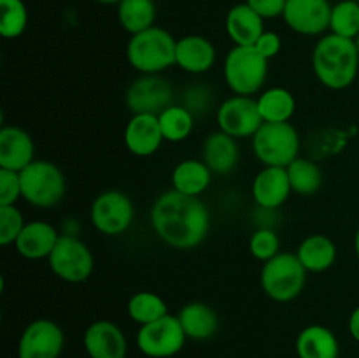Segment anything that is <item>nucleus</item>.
I'll list each match as a JSON object with an SVG mask.
<instances>
[{
    "instance_id": "nucleus-16",
    "label": "nucleus",
    "mask_w": 359,
    "mask_h": 358,
    "mask_svg": "<svg viewBox=\"0 0 359 358\" xmlns=\"http://www.w3.org/2000/svg\"><path fill=\"white\" fill-rule=\"evenodd\" d=\"M165 142L160 119L154 114H132L125 126V146L139 158L153 157Z\"/></svg>"
},
{
    "instance_id": "nucleus-11",
    "label": "nucleus",
    "mask_w": 359,
    "mask_h": 358,
    "mask_svg": "<svg viewBox=\"0 0 359 358\" xmlns=\"http://www.w3.org/2000/svg\"><path fill=\"white\" fill-rule=\"evenodd\" d=\"M186 333L177 316L167 314L142 325L137 332V347L149 358L175 357L186 344Z\"/></svg>"
},
{
    "instance_id": "nucleus-13",
    "label": "nucleus",
    "mask_w": 359,
    "mask_h": 358,
    "mask_svg": "<svg viewBox=\"0 0 359 358\" xmlns=\"http://www.w3.org/2000/svg\"><path fill=\"white\" fill-rule=\"evenodd\" d=\"M65 346L62 326L49 318H37L23 329L18 358H60Z\"/></svg>"
},
{
    "instance_id": "nucleus-5",
    "label": "nucleus",
    "mask_w": 359,
    "mask_h": 358,
    "mask_svg": "<svg viewBox=\"0 0 359 358\" xmlns=\"http://www.w3.org/2000/svg\"><path fill=\"white\" fill-rule=\"evenodd\" d=\"M223 76L233 95L255 97L265 86L269 60L255 46H233L224 58Z\"/></svg>"
},
{
    "instance_id": "nucleus-37",
    "label": "nucleus",
    "mask_w": 359,
    "mask_h": 358,
    "mask_svg": "<svg viewBox=\"0 0 359 358\" xmlns=\"http://www.w3.org/2000/svg\"><path fill=\"white\" fill-rule=\"evenodd\" d=\"M21 199L20 172L0 168V206H16Z\"/></svg>"
},
{
    "instance_id": "nucleus-26",
    "label": "nucleus",
    "mask_w": 359,
    "mask_h": 358,
    "mask_svg": "<svg viewBox=\"0 0 359 358\" xmlns=\"http://www.w3.org/2000/svg\"><path fill=\"white\" fill-rule=\"evenodd\" d=\"M172 190L189 197H200L212 183V171L203 160L188 158L179 161L172 171Z\"/></svg>"
},
{
    "instance_id": "nucleus-39",
    "label": "nucleus",
    "mask_w": 359,
    "mask_h": 358,
    "mask_svg": "<svg viewBox=\"0 0 359 358\" xmlns=\"http://www.w3.org/2000/svg\"><path fill=\"white\" fill-rule=\"evenodd\" d=\"M287 0H245L248 6H251L263 20H276L283 18L284 7Z\"/></svg>"
},
{
    "instance_id": "nucleus-3",
    "label": "nucleus",
    "mask_w": 359,
    "mask_h": 358,
    "mask_svg": "<svg viewBox=\"0 0 359 358\" xmlns=\"http://www.w3.org/2000/svg\"><path fill=\"white\" fill-rule=\"evenodd\" d=\"M177 39L161 27H151L130 35L126 60L139 74H161L175 65Z\"/></svg>"
},
{
    "instance_id": "nucleus-34",
    "label": "nucleus",
    "mask_w": 359,
    "mask_h": 358,
    "mask_svg": "<svg viewBox=\"0 0 359 358\" xmlns=\"http://www.w3.org/2000/svg\"><path fill=\"white\" fill-rule=\"evenodd\" d=\"M181 104L191 112L195 118L207 116L216 107V95L210 86L203 83H193L184 88L181 95Z\"/></svg>"
},
{
    "instance_id": "nucleus-4",
    "label": "nucleus",
    "mask_w": 359,
    "mask_h": 358,
    "mask_svg": "<svg viewBox=\"0 0 359 358\" xmlns=\"http://www.w3.org/2000/svg\"><path fill=\"white\" fill-rule=\"evenodd\" d=\"M307 269L302 265L297 253L280 251L272 260L263 263L259 284L270 300L286 304L300 297L307 284Z\"/></svg>"
},
{
    "instance_id": "nucleus-21",
    "label": "nucleus",
    "mask_w": 359,
    "mask_h": 358,
    "mask_svg": "<svg viewBox=\"0 0 359 358\" xmlns=\"http://www.w3.org/2000/svg\"><path fill=\"white\" fill-rule=\"evenodd\" d=\"M60 234L62 232L48 221H28L18 241L14 242V248L25 260H48L58 242Z\"/></svg>"
},
{
    "instance_id": "nucleus-10",
    "label": "nucleus",
    "mask_w": 359,
    "mask_h": 358,
    "mask_svg": "<svg viewBox=\"0 0 359 358\" xmlns=\"http://www.w3.org/2000/svg\"><path fill=\"white\" fill-rule=\"evenodd\" d=\"M126 105L132 114H161L174 102V88L161 74H140L126 88Z\"/></svg>"
},
{
    "instance_id": "nucleus-7",
    "label": "nucleus",
    "mask_w": 359,
    "mask_h": 358,
    "mask_svg": "<svg viewBox=\"0 0 359 358\" xmlns=\"http://www.w3.org/2000/svg\"><path fill=\"white\" fill-rule=\"evenodd\" d=\"M300 133L291 121L263 123L252 135V151L263 167H287L300 157Z\"/></svg>"
},
{
    "instance_id": "nucleus-22",
    "label": "nucleus",
    "mask_w": 359,
    "mask_h": 358,
    "mask_svg": "<svg viewBox=\"0 0 359 358\" xmlns=\"http://www.w3.org/2000/svg\"><path fill=\"white\" fill-rule=\"evenodd\" d=\"M224 30L233 46H255L265 32V20L245 2L235 4L224 18Z\"/></svg>"
},
{
    "instance_id": "nucleus-15",
    "label": "nucleus",
    "mask_w": 359,
    "mask_h": 358,
    "mask_svg": "<svg viewBox=\"0 0 359 358\" xmlns=\"http://www.w3.org/2000/svg\"><path fill=\"white\" fill-rule=\"evenodd\" d=\"M84 350L90 358H126L128 340L116 323L97 319L83 336Z\"/></svg>"
},
{
    "instance_id": "nucleus-17",
    "label": "nucleus",
    "mask_w": 359,
    "mask_h": 358,
    "mask_svg": "<svg viewBox=\"0 0 359 358\" xmlns=\"http://www.w3.org/2000/svg\"><path fill=\"white\" fill-rule=\"evenodd\" d=\"M291 193L293 190L286 167H263L252 179L251 195L258 207L279 209L290 199Z\"/></svg>"
},
{
    "instance_id": "nucleus-43",
    "label": "nucleus",
    "mask_w": 359,
    "mask_h": 358,
    "mask_svg": "<svg viewBox=\"0 0 359 358\" xmlns=\"http://www.w3.org/2000/svg\"><path fill=\"white\" fill-rule=\"evenodd\" d=\"M354 42H356V46H358V51H359V35L356 39H354Z\"/></svg>"
},
{
    "instance_id": "nucleus-40",
    "label": "nucleus",
    "mask_w": 359,
    "mask_h": 358,
    "mask_svg": "<svg viewBox=\"0 0 359 358\" xmlns=\"http://www.w3.org/2000/svg\"><path fill=\"white\" fill-rule=\"evenodd\" d=\"M349 333L356 343H359V305L351 312L349 316Z\"/></svg>"
},
{
    "instance_id": "nucleus-23",
    "label": "nucleus",
    "mask_w": 359,
    "mask_h": 358,
    "mask_svg": "<svg viewBox=\"0 0 359 358\" xmlns=\"http://www.w3.org/2000/svg\"><path fill=\"white\" fill-rule=\"evenodd\" d=\"M297 256L309 274H321L332 269L339 256V249L332 237L325 234L307 235L297 248Z\"/></svg>"
},
{
    "instance_id": "nucleus-6",
    "label": "nucleus",
    "mask_w": 359,
    "mask_h": 358,
    "mask_svg": "<svg viewBox=\"0 0 359 358\" xmlns=\"http://www.w3.org/2000/svg\"><path fill=\"white\" fill-rule=\"evenodd\" d=\"M21 199L37 209L58 206L67 193V179L62 168L49 160L35 158L20 172Z\"/></svg>"
},
{
    "instance_id": "nucleus-9",
    "label": "nucleus",
    "mask_w": 359,
    "mask_h": 358,
    "mask_svg": "<svg viewBox=\"0 0 359 358\" xmlns=\"http://www.w3.org/2000/svg\"><path fill=\"white\" fill-rule=\"evenodd\" d=\"M135 207L132 199L121 190H105L95 197L90 207V221L104 235H121L132 227Z\"/></svg>"
},
{
    "instance_id": "nucleus-19",
    "label": "nucleus",
    "mask_w": 359,
    "mask_h": 358,
    "mask_svg": "<svg viewBox=\"0 0 359 358\" xmlns=\"http://www.w3.org/2000/svg\"><path fill=\"white\" fill-rule=\"evenodd\" d=\"M217 60L216 46L203 35L189 34L177 39L175 48V65L184 72L200 76L209 72Z\"/></svg>"
},
{
    "instance_id": "nucleus-20",
    "label": "nucleus",
    "mask_w": 359,
    "mask_h": 358,
    "mask_svg": "<svg viewBox=\"0 0 359 358\" xmlns=\"http://www.w3.org/2000/svg\"><path fill=\"white\" fill-rule=\"evenodd\" d=\"M202 160L212 171V174H231L241 164L238 140L221 130L209 133L202 144Z\"/></svg>"
},
{
    "instance_id": "nucleus-12",
    "label": "nucleus",
    "mask_w": 359,
    "mask_h": 358,
    "mask_svg": "<svg viewBox=\"0 0 359 358\" xmlns=\"http://www.w3.org/2000/svg\"><path fill=\"white\" fill-rule=\"evenodd\" d=\"M217 130L235 137V139H252L263 125L262 112L255 97L233 95L216 107Z\"/></svg>"
},
{
    "instance_id": "nucleus-28",
    "label": "nucleus",
    "mask_w": 359,
    "mask_h": 358,
    "mask_svg": "<svg viewBox=\"0 0 359 358\" xmlns=\"http://www.w3.org/2000/svg\"><path fill=\"white\" fill-rule=\"evenodd\" d=\"M116 7H118V21L126 34H140L156 25L154 0H121Z\"/></svg>"
},
{
    "instance_id": "nucleus-41",
    "label": "nucleus",
    "mask_w": 359,
    "mask_h": 358,
    "mask_svg": "<svg viewBox=\"0 0 359 358\" xmlns=\"http://www.w3.org/2000/svg\"><path fill=\"white\" fill-rule=\"evenodd\" d=\"M354 253H356V258L359 262V227H358L356 234H354Z\"/></svg>"
},
{
    "instance_id": "nucleus-25",
    "label": "nucleus",
    "mask_w": 359,
    "mask_h": 358,
    "mask_svg": "<svg viewBox=\"0 0 359 358\" xmlns=\"http://www.w3.org/2000/svg\"><path fill=\"white\" fill-rule=\"evenodd\" d=\"M298 358H339L340 344L335 333L325 325H309L298 333Z\"/></svg>"
},
{
    "instance_id": "nucleus-18",
    "label": "nucleus",
    "mask_w": 359,
    "mask_h": 358,
    "mask_svg": "<svg viewBox=\"0 0 359 358\" xmlns=\"http://www.w3.org/2000/svg\"><path fill=\"white\" fill-rule=\"evenodd\" d=\"M35 160V144L30 133L16 125L0 128V168L21 172Z\"/></svg>"
},
{
    "instance_id": "nucleus-35",
    "label": "nucleus",
    "mask_w": 359,
    "mask_h": 358,
    "mask_svg": "<svg viewBox=\"0 0 359 358\" xmlns=\"http://www.w3.org/2000/svg\"><path fill=\"white\" fill-rule=\"evenodd\" d=\"M249 253L263 263L279 255L280 237L276 228H256L249 237Z\"/></svg>"
},
{
    "instance_id": "nucleus-14",
    "label": "nucleus",
    "mask_w": 359,
    "mask_h": 358,
    "mask_svg": "<svg viewBox=\"0 0 359 358\" xmlns=\"http://www.w3.org/2000/svg\"><path fill=\"white\" fill-rule=\"evenodd\" d=\"M330 0H287L283 20L290 30L305 37H321L330 32Z\"/></svg>"
},
{
    "instance_id": "nucleus-36",
    "label": "nucleus",
    "mask_w": 359,
    "mask_h": 358,
    "mask_svg": "<svg viewBox=\"0 0 359 358\" xmlns=\"http://www.w3.org/2000/svg\"><path fill=\"white\" fill-rule=\"evenodd\" d=\"M25 225L27 221L23 213L16 206H0V244H14L23 232Z\"/></svg>"
},
{
    "instance_id": "nucleus-1",
    "label": "nucleus",
    "mask_w": 359,
    "mask_h": 358,
    "mask_svg": "<svg viewBox=\"0 0 359 358\" xmlns=\"http://www.w3.org/2000/svg\"><path fill=\"white\" fill-rule=\"evenodd\" d=\"M151 227L160 241L179 251L202 244L210 232V211L200 197L182 195L168 190L151 206Z\"/></svg>"
},
{
    "instance_id": "nucleus-30",
    "label": "nucleus",
    "mask_w": 359,
    "mask_h": 358,
    "mask_svg": "<svg viewBox=\"0 0 359 358\" xmlns=\"http://www.w3.org/2000/svg\"><path fill=\"white\" fill-rule=\"evenodd\" d=\"M126 312L132 321L142 326L167 316L168 305L154 291H137L130 297L128 304H126Z\"/></svg>"
},
{
    "instance_id": "nucleus-31",
    "label": "nucleus",
    "mask_w": 359,
    "mask_h": 358,
    "mask_svg": "<svg viewBox=\"0 0 359 358\" xmlns=\"http://www.w3.org/2000/svg\"><path fill=\"white\" fill-rule=\"evenodd\" d=\"M158 119L167 142H182L191 135L196 118L182 104H172L158 114Z\"/></svg>"
},
{
    "instance_id": "nucleus-38",
    "label": "nucleus",
    "mask_w": 359,
    "mask_h": 358,
    "mask_svg": "<svg viewBox=\"0 0 359 358\" xmlns=\"http://www.w3.org/2000/svg\"><path fill=\"white\" fill-rule=\"evenodd\" d=\"M255 48L258 49L259 55H263L270 62V60L276 58L280 53V49H283V39H280V35L277 34V32L265 30L259 35L258 41H256Z\"/></svg>"
},
{
    "instance_id": "nucleus-29",
    "label": "nucleus",
    "mask_w": 359,
    "mask_h": 358,
    "mask_svg": "<svg viewBox=\"0 0 359 358\" xmlns=\"http://www.w3.org/2000/svg\"><path fill=\"white\" fill-rule=\"evenodd\" d=\"M287 178H290L291 190L300 197H311L321 190L325 178L323 171L311 158L298 157L286 167Z\"/></svg>"
},
{
    "instance_id": "nucleus-27",
    "label": "nucleus",
    "mask_w": 359,
    "mask_h": 358,
    "mask_svg": "<svg viewBox=\"0 0 359 358\" xmlns=\"http://www.w3.org/2000/svg\"><path fill=\"white\" fill-rule=\"evenodd\" d=\"M265 123H287L297 112V98L287 88L272 86L256 97Z\"/></svg>"
},
{
    "instance_id": "nucleus-32",
    "label": "nucleus",
    "mask_w": 359,
    "mask_h": 358,
    "mask_svg": "<svg viewBox=\"0 0 359 358\" xmlns=\"http://www.w3.org/2000/svg\"><path fill=\"white\" fill-rule=\"evenodd\" d=\"M330 32L346 39L359 35V0H340L332 7Z\"/></svg>"
},
{
    "instance_id": "nucleus-42",
    "label": "nucleus",
    "mask_w": 359,
    "mask_h": 358,
    "mask_svg": "<svg viewBox=\"0 0 359 358\" xmlns=\"http://www.w3.org/2000/svg\"><path fill=\"white\" fill-rule=\"evenodd\" d=\"M93 2L97 4H102V6H118L121 0H93Z\"/></svg>"
},
{
    "instance_id": "nucleus-24",
    "label": "nucleus",
    "mask_w": 359,
    "mask_h": 358,
    "mask_svg": "<svg viewBox=\"0 0 359 358\" xmlns=\"http://www.w3.org/2000/svg\"><path fill=\"white\" fill-rule=\"evenodd\" d=\"M186 337L193 340H207L216 336L219 329V316L209 304L200 300L182 305L177 314Z\"/></svg>"
},
{
    "instance_id": "nucleus-8",
    "label": "nucleus",
    "mask_w": 359,
    "mask_h": 358,
    "mask_svg": "<svg viewBox=\"0 0 359 358\" xmlns=\"http://www.w3.org/2000/svg\"><path fill=\"white\" fill-rule=\"evenodd\" d=\"M51 272L70 284L86 283L95 269V256L79 235L60 234L58 242L48 258Z\"/></svg>"
},
{
    "instance_id": "nucleus-33",
    "label": "nucleus",
    "mask_w": 359,
    "mask_h": 358,
    "mask_svg": "<svg viewBox=\"0 0 359 358\" xmlns=\"http://www.w3.org/2000/svg\"><path fill=\"white\" fill-rule=\"evenodd\" d=\"M28 27V7L23 0H0V35L18 39Z\"/></svg>"
},
{
    "instance_id": "nucleus-2",
    "label": "nucleus",
    "mask_w": 359,
    "mask_h": 358,
    "mask_svg": "<svg viewBox=\"0 0 359 358\" xmlns=\"http://www.w3.org/2000/svg\"><path fill=\"white\" fill-rule=\"evenodd\" d=\"M312 70L328 90H346L359 74V51L354 39L328 34L321 35L312 49Z\"/></svg>"
}]
</instances>
